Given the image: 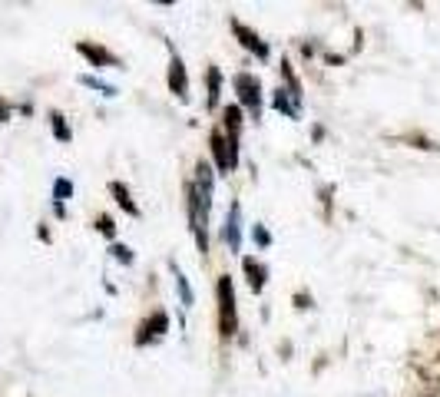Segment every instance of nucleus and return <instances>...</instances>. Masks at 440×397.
Returning <instances> with one entry per match:
<instances>
[{"label": "nucleus", "mask_w": 440, "mask_h": 397, "mask_svg": "<svg viewBox=\"0 0 440 397\" xmlns=\"http://www.w3.org/2000/svg\"><path fill=\"white\" fill-rule=\"evenodd\" d=\"M219 328L225 338H232L239 331V315H235V288H232V278L222 275L219 278Z\"/></svg>", "instance_id": "1"}, {"label": "nucleus", "mask_w": 440, "mask_h": 397, "mask_svg": "<svg viewBox=\"0 0 440 397\" xmlns=\"http://www.w3.org/2000/svg\"><path fill=\"white\" fill-rule=\"evenodd\" d=\"M235 89H239L242 107H245L252 116L259 119V113H262V89H259V80L249 77V73H239V77H235Z\"/></svg>", "instance_id": "2"}, {"label": "nucleus", "mask_w": 440, "mask_h": 397, "mask_svg": "<svg viewBox=\"0 0 440 397\" xmlns=\"http://www.w3.org/2000/svg\"><path fill=\"white\" fill-rule=\"evenodd\" d=\"M212 153H215V163H219L222 173L235 169V163H239V156H235V143H232V139H225L222 133H212Z\"/></svg>", "instance_id": "3"}, {"label": "nucleus", "mask_w": 440, "mask_h": 397, "mask_svg": "<svg viewBox=\"0 0 440 397\" xmlns=\"http://www.w3.org/2000/svg\"><path fill=\"white\" fill-rule=\"evenodd\" d=\"M169 89H173L179 99L189 97V80H186V67H182V60L176 57L173 67H169Z\"/></svg>", "instance_id": "4"}, {"label": "nucleus", "mask_w": 440, "mask_h": 397, "mask_svg": "<svg viewBox=\"0 0 440 397\" xmlns=\"http://www.w3.org/2000/svg\"><path fill=\"white\" fill-rule=\"evenodd\" d=\"M232 27H235V33H239V37H242V43H245V47H249V50H255L259 57H265V53H268V50H265V43H262V40L255 37V33H252L249 27H242V23H232Z\"/></svg>", "instance_id": "5"}, {"label": "nucleus", "mask_w": 440, "mask_h": 397, "mask_svg": "<svg viewBox=\"0 0 440 397\" xmlns=\"http://www.w3.org/2000/svg\"><path fill=\"white\" fill-rule=\"evenodd\" d=\"M245 275H249V285H252L255 291L265 288V268H262L255 259H245Z\"/></svg>", "instance_id": "6"}, {"label": "nucleus", "mask_w": 440, "mask_h": 397, "mask_svg": "<svg viewBox=\"0 0 440 397\" xmlns=\"http://www.w3.org/2000/svg\"><path fill=\"white\" fill-rule=\"evenodd\" d=\"M225 242L239 249V205H232V215L225 219Z\"/></svg>", "instance_id": "7"}, {"label": "nucleus", "mask_w": 440, "mask_h": 397, "mask_svg": "<svg viewBox=\"0 0 440 397\" xmlns=\"http://www.w3.org/2000/svg\"><path fill=\"white\" fill-rule=\"evenodd\" d=\"M239 126H242L239 107H229V109H225V129H229V139H232V143H239Z\"/></svg>", "instance_id": "8"}, {"label": "nucleus", "mask_w": 440, "mask_h": 397, "mask_svg": "<svg viewBox=\"0 0 440 397\" xmlns=\"http://www.w3.org/2000/svg\"><path fill=\"white\" fill-rule=\"evenodd\" d=\"M80 53H83V57H90V60H93V63H113V57H109L106 50L90 47V43H80Z\"/></svg>", "instance_id": "9"}, {"label": "nucleus", "mask_w": 440, "mask_h": 397, "mask_svg": "<svg viewBox=\"0 0 440 397\" xmlns=\"http://www.w3.org/2000/svg\"><path fill=\"white\" fill-rule=\"evenodd\" d=\"M113 192H116V199H119V205H126V212H129V215H139V209H136V205L129 202V192H126L123 185L113 183Z\"/></svg>", "instance_id": "10"}, {"label": "nucleus", "mask_w": 440, "mask_h": 397, "mask_svg": "<svg viewBox=\"0 0 440 397\" xmlns=\"http://www.w3.org/2000/svg\"><path fill=\"white\" fill-rule=\"evenodd\" d=\"M166 325H169V321H166V315H156L153 321H146V325H143V331H149V335H163Z\"/></svg>", "instance_id": "11"}, {"label": "nucleus", "mask_w": 440, "mask_h": 397, "mask_svg": "<svg viewBox=\"0 0 440 397\" xmlns=\"http://www.w3.org/2000/svg\"><path fill=\"white\" fill-rule=\"evenodd\" d=\"M53 133L60 136V139H70V129H67V123H63V116H60V113H53Z\"/></svg>", "instance_id": "12"}, {"label": "nucleus", "mask_w": 440, "mask_h": 397, "mask_svg": "<svg viewBox=\"0 0 440 397\" xmlns=\"http://www.w3.org/2000/svg\"><path fill=\"white\" fill-rule=\"evenodd\" d=\"M209 83H212V93H209V103H215V99H219V73H215V70H212V73H209Z\"/></svg>", "instance_id": "13"}, {"label": "nucleus", "mask_w": 440, "mask_h": 397, "mask_svg": "<svg viewBox=\"0 0 440 397\" xmlns=\"http://www.w3.org/2000/svg\"><path fill=\"white\" fill-rule=\"evenodd\" d=\"M70 192H73V185H70L67 179H60L57 183V199H63V195H70Z\"/></svg>", "instance_id": "14"}, {"label": "nucleus", "mask_w": 440, "mask_h": 397, "mask_svg": "<svg viewBox=\"0 0 440 397\" xmlns=\"http://www.w3.org/2000/svg\"><path fill=\"white\" fill-rule=\"evenodd\" d=\"M113 252H116V259H123V262H129V249H123V245H116Z\"/></svg>", "instance_id": "15"}, {"label": "nucleus", "mask_w": 440, "mask_h": 397, "mask_svg": "<svg viewBox=\"0 0 440 397\" xmlns=\"http://www.w3.org/2000/svg\"><path fill=\"white\" fill-rule=\"evenodd\" d=\"M100 229H103L106 235H113V222H109V219H106V215H103V219H100Z\"/></svg>", "instance_id": "16"}, {"label": "nucleus", "mask_w": 440, "mask_h": 397, "mask_svg": "<svg viewBox=\"0 0 440 397\" xmlns=\"http://www.w3.org/2000/svg\"><path fill=\"white\" fill-rule=\"evenodd\" d=\"M4 119H10V107L4 103V99H0V123H4Z\"/></svg>", "instance_id": "17"}]
</instances>
